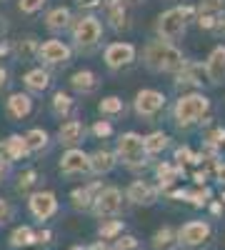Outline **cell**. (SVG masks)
<instances>
[{
	"label": "cell",
	"instance_id": "d590c367",
	"mask_svg": "<svg viewBox=\"0 0 225 250\" xmlns=\"http://www.w3.org/2000/svg\"><path fill=\"white\" fill-rule=\"evenodd\" d=\"M175 160H178V165H183V163H193V165H198V163H203L205 158L198 155V153H193L190 148H178V150H175Z\"/></svg>",
	"mask_w": 225,
	"mask_h": 250
},
{
	"label": "cell",
	"instance_id": "cb8c5ba5",
	"mask_svg": "<svg viewBox=\"0 0 225 250\" xmlns=\"http://www.w3.org/2000/svg\"><path fill=\"white\" fill-rule=\"evenodd\" d=\"M68 23H70V10L68 8H55V10H50L48 13V18H45V25H48V30H53V33H58V30H65L68 28Z\"/></svg>",
	"mask_w": 225,
	"mask_h": 250
},
{
	"label": "cell",
	"instance_id": "4dcf8cb0",
	"mask_svg": "<svg viewBox=\"0 0 225 250\" xmlns=\"http://www.w3.org/2000/svg\"><path fill=\"white\" fill-rule=\"evenodd\" d=\"M53 110H55V115H70L73 113V98L70 95H65V93H55V98H53Z\"/></svg>",
	"mask_w": 225,
	"mask_h": 250
},
{
	"label": "cell",
	"instance_id": "4316f807",
	"mask_svg": "<svg viewBox=\"0 0 225 250\" xmlns=\"http://www.w3.org/2000/svg\"><path fill=\"white\" fill-rule=\"evenodd\" d=\"M33 243H35V233H33V228H28V225L15 228L13 235H10V245L13 248H28Z\"/></svg>",
	"mask_w": 225,
	"mask_h": 250
},
{
	"label": "cell",
	"instance_id": "11a10c76",
	"mask_svg": "<svg viewBox=\"0 0 225 250\" xmlns=\"http://www.w3.org/2000/svg\"><path fill=\"white\" fill-rule=\"evenodd\" d=\"M223 30H225V25H223Z\"/></svg>",
	"mask_w": 225,
	"mask_h": 250
},
{
	"label": "cell",
	"instance_id": "4fadbf2b",
	"mask_svg": "<svg viewBox=\"0 0 225 250\" xmlns=\"http://www.w3.org/2000/svg\"><path fill=\"white\" fill-rule=\"evenodd\" d=\"M60 170L65 175H78V173H88L90 170V160L83 150L70 148L63 158H60Z\"/></svg>",
	"mask_w": 225,
	"mask_h": 250
},
{
	"label": "cell",
	"instance_id": "30bf717a",
	"mask_svg": "<svg viewBox=\"0 0 225 250\" xmlns=\"http://www.w3.org/2000/svg\"><path fill=\"white\" fill-rule=\"evenodd\" d=\"M133 60H135V45H130V43H113L105 50V62L113 70L130 65Z\"/></svg>",
	"mask_w": 225,
	"mask_h": 250
},
{
	"label": "cell",
	"instance_id": "7c38bea8",
	"mask_svg": "<svg viewBox=\"0 0 225 250\" xmlns=\"http://www.w3.org/2000/svg\"><path fill=\"white\" fill-rule=\"evenodd\" d=\"M203 70H205V78L213 83V85H223L225 83V45H218L210 53V58H208Z\"/></svg>",
	"mask_w": 225,
	"mask_h": 250
},
{
	"label": "cell",
	"instance_id": "f907efd6",
	"mask_svg": "<svg viewBox=\"0 0 225 250\" xmlns=\"http://www.w3.org/2000/svg\"><path fill=\"white\" fill-rule=\"evenodd\" d=\"M5 30V23H3V18H0V33H3Z\"/></svg>",
	"mask_w": 225,
	"mask_h": 250
},
{
	"label": "cell",
	"instance_id": "484cf974",
	"mask_svg": "<svg viewBox=\"0 0 225 250\" xmlns=\"http://www.w3.org/2000/svg\"><path fill=\"white\" fill-rule=\"evenodd\" d=\"M25 85L30 88V90H35V93H43L48 85H50V75L43 70V68H35V70H30V73H25Z\"/></svg>",
	"mask_w": 225,
	"mask_h": 250
},
{
	"label": "cell",
	"instance_id": "603a6c76",
	"mask_svg": "<svg viewBox=\"0 0 225 250\" xmlns=\"http://www.w3.org/2000/svg\"><path fill=\"white\" fill-rule=\"evenodd\" d=\"M153 248L155 250H178V233L173 228H160V230L153 235Z\"/></svg>",
	"mask_w": 225,
	"mask_h": 250
},
{
	"label": "cell",
	"instance_id": "8d00e7d4",
	"mask_svg": "<svg viewBox=\"0 0 225 250\" xmlns=\"http://www.w3.org/2000/svg\"><path fill=\"white\" fill-rule=\"evenodd\" d=\"M225 10V0H200L198 13H213V15H223Z\"/></svg>",
	"mask_w": 225,
	"mask_h": 250
},
{
	"label": "cell",
	"instance_id": "5b68a950",
	"mask_svg": "<svg viewBox=\"0 0 225 250\" xmlns=\"http://www.w3.org/2000/svg\"><path fill=\"white\" fill-rule=\"evenodd\" d=\"M210 235H213L210 223H205V220H190V223H185L178 230V245L188 248V250H195V248L205 245L210 240Z\"/></svg>",
	"mask_w": 225,
	"mask_h": 250
},
{
	"label": "cell",
	"instance_id": "c3c4849f",
	"mask_svg": "<svg viewBox=\"0 0 225 250\" xmlns=\"http://www.w3.org/2000/svg\"><path fill=\"white\" fill-rule=\"evenodd\" d=\"M5 83H8V73H5L3 68H0V88H3V85H5Z\"/></svg>",
	"mask_w": 225,
	"mask_h": 250
},
{
	"label": "cell",
	"instance_id": "83f0119b",
	"mask_svg": "<svg viewBox=\"0 0 225 250\" xmlns=\"http://www.w3.org/2000/svg\"><path fill=\"white\" fill-rule=\"evenodd\" d=\"M143 148H145V153H150V155L165 150L168 148V135L165 133H150L148 138H143Z\"/></svg>",
	"mask_w": 225,
	"mask_h": 250
},
{
	"label": "cell",
	"instance_id": "9a60e30c",
	"mask_svg": "<svg viewBox=\"0 0 225 250\" xmlns=\"http://www.w3.org/2000/svg\"><path fill=\"white\" fill-rule=\"evenodd\" d=\"M203 65L198 62H183V68L178 70L175 88H200L203 85Z\"/></svg>",
	"mask_w": 225,
	"mask_h": 250
},
{
	"label": "cell",
	"instance_id": "f1b7e54d",
	"mask_svg": "<svg viewBox=\"0 0 225 250\" xmlns=\"http://www.w3.org/2000/svg\"><path fill=\"white\" fill-rule=\"evenodd\" d=\"M25 145H28V150H30V153L43 150L45 145H48V133H45V130H40V128H33V130L25 135Z\"/></svg>",
	"mask_w": 225,
	"mask_h": 250
},
{
	"label": "cell",
	"instance_id": "bcb514c9",
	"mask_svg": "<svg viewBox=\"0 0 225 250\" xmlns=\"http://www.w3.org/2000/svg\"><path fill=\"white\" fill-rule=\"evenodd\" d=\"M75 3H78L80 8H98L103 0H75Z\"/></svg>",
	"mask_w": 225,
	"mask_h": 250
},
{
	"label": "cell",
	"instance_id": "74e56055",
	"mask_svg": "<svg viewBox=\"0 0 225 250\" xmlns=\"http://www.w3.org/2000/svg\"><path fill=\"white\" fill-rule=\"evenodd\" d=\"M115 250H138V238H133V235H118L115 238Z\"/></svg>",
	"mask_w": 225,
	"mask_h": 250
},
{
	"label": "cell",
	"instance_id": "8992f818",
	"mask_svg": "<svg viewBox=\"0 0 225 250\" xmlns=\"http://www.w3.org/2000/svg\"><path fill=\"white\" fill-rule=\"evenodd\" d=\"M73 38H75V45L80 50H93L100 38H103V28H100V20L88 15V18H80L75 28H73Z\"/></svg>",
	"mask_w": 225,
	"mask_h": 250
},
{
	"label": "cell",
	"instance_id": "ba28073f",
	"mask_svg": "<svg viewBox=\"0 0 225 250\" xmlns=\"http://www.w3.org/2000/svg\"><path fill=\"white\" fill-rule=\"evenodd\" d=\"M165 105V95L158 93V90H140L135 95V113L140 118H153L163 110Z\"/></svg>",
	"mask_w": 225,
	"mask_h": 250
},
{
	"label": "cell",
	"instance_id": "7402d4cb",
	"mask_svg": "<svg viewBox=\"0 0 225 250\" xmlns=\"http://www.w3.org/2000/svg\"><path fill=\"white\" fill-rule=\"evenodd\" d=\"M0 148H3V155L10 158V160H20V158H25L30 153L28 145H25V138H20V135H10Z\"/></svg>",
	"mask_w": 225,
	"mask_h": 250
},
{
	"label": "cell",
	"instance_id": "d6a6232c",
	"mask_svg": "<svg viewBox=\"0 0 225 250\" xmlns=\"http://www.w3.org/2000/svg\"><path fill=\"white\" fill-rule=\"evenodd\" d=\"M98 110L103 113V115H120L123 110H125V105H123V100L120 98H105V100H100L98 103Z\"/></svg>",
	"mask_w": 225,
	"mask_h": 250
},
{
	"label": "cell",
	"instance_id": "60d3db41",
	"mask_svg": "<svg viewBox=\"0 0 225 250\" xmlns=\"http://www.w3.org/2000/svg\"><path fill=\"white\" fill-rule=\"evenodd\" d=\"M93 133H95L98 138H108V135L113 133V125H110L108 120H98V123L93 125Z\"/></svg>",
	"mask_w": 225,
	"mask_h": 250
},
{
	"label": "cell",
	"instance_id": "7a4b0ae2",
	"mask_svg": "<svg viewBox=\"0 0 225 250\" xmlns=\"http://www.w3.org/2000/svg\"><path fill=\"white\" fill-rule=\"evenodd\" d=\"M193 8L190 5H183V8H170L165 10L160 18H158V23H155V33L160 40H165V43H173V40L183 38L185 35V23L193 18Z\"/></svg>",
	"mask_w": 225,
	"mask_h": 250
},
{
	"label": "cell",
	"instance_id": "db71d44e",
	"mask_svg": "<svg viewBox=\"0 0 225 250\" xmlns=\"http://www.w3.org/2000/svg\"><path fill=\"white\" fill-rule=\"evenodd\" d=\"M223 200H225V193H223Z\"/></svg>",
	"mask_w": 225,
	"mask_h": 250
},
{
	"label": "cell",
	"instance_id": "d4e9b609",
	"mask_svg": "<svg viewBox=\"0 0 225 250\" xmlns=\"http://www.w3.org/2000/svg\"><path fill=\"white\" fill-rule=\"evenodd\" d=\"M70 85L78 90V93H93L95 88H98V80H95V75L90 73V70H80V73H75L73 78H70Z\"/></svg>",
	"mask_w": 225,
	"mask_h": 250
},
{
	"label": "cell",
	"instance_id": "f5cc1de1",
	"mask_svg": "<svg viewBox=\"0 0 225 250\" xmlns=\"http://www.w3.org/2000/svg\"><path fill=\"white\" fill-rule=\"evenodd\" d=\"M73 250H83V248H73Z\"/></svg>",
	"mask_w": 225,
	"mask_h": 250
},
{
	"label": "cell",
	"instance_id": "9c48e42d",
	"mask_svg": "<svg viewBox=\"0 0 225 250\" xmlns=\"http://www.w3.org/2000/svg\"><path fill=\"white\" fill-rule=\"evenodd\" d=\"M58 210V200L50 190H40V193H33L30 195V213L38 218V220H48L53 218Z\"/></svg>",
	"mask_w": 225,
	"mask_h": 250
},
{
	"label": "cell",
	"instance_id": "d6986e66",
	"mask_svg": "<svg viewBox=\"0 0 225 250\" xmlns=\"http://www.w3.org/2000/svg\"><path fill=\"white\" fill-rule=\"evenodd\" d=\"M83 135H85V128H83V123H78V120H68L65 125H60V130H58V140L63 145H70V148L83 140Z\"/></svg>",
	"mask_w": 225,
	"mask_h": 250
},
{
	"label": "cell",
	"instance_id": "ee69618b",
	"mask_svg": "<svg viewBox=\"0 0 225 250\" xmlns=\"http://www.w3.org/2000/svg\"><path fill=\"white\" fill-rule=\"evenodd\" d=\"M215 178H218L220 185H225V163H218L215 165Z\"/></svg>",
	"mask_w": 225,
	"mask_h": 250
},
{
	"label": "cell",
	"instance_id": "681fc988",
	"mask_svg": "<svg viewBox=\"0 0 225 250\" xmlns=\"http://www.w3.org/2000/svg\"><path fill=\"white\" fill-rule=\"evenodd\" d=\"M10 53V45L8 43H0V55H8Z\"/></svg>",
	"mask_w": 225,
	"mask_h": 250
},
{
	"label": "cell",
	"instance_id": "3957f363",
	"mask_svg": "<svg viewBox=\"0 0 225 250\" xmlns=\"http://www.w3.org/2000/svg\"><path fill=\"white\" fill-rule=\"evenodd\" d=\"M210 110V100L205 95H183L178 103H175V123L180 125V128H190L193 123H198L203 115H205Z\"/></svg>",
	"mask_w": 225,
	"mask_h": 250
},
{
	"label": "cell",
	"instance_id": "ffe728a7",
	"mask_svg": "<svg viewBox=\"0 0 225 250\" xmlns=\"http://www.w3.org/2000/svg\"><path fill=\"white\" fill-rule=\"evenodd\" d=\"M100 190V185L98 183H93V185H88V188H75V190L70 193V200H73V208L75 210H90V205H93V193H98Z\"/></svg>",
	"mask_w": 225,
	"mask_h": 250
},
{
	"label": "cell",
	"instance_id": "1f68e13d",
	"mask_svg": "<svg viewBox=\"0 0 225 250\" xmlns=\"http://www.w3.org/2000/svg\"><path fill=\"white\" fill-rule=\"evenodd\" d=\"M213 198V193H210V188H205V185H200L198 190H185V200H190V205H195V208H203V205H208V200Z\"/></svg>",
	"mask_w": 225,
	"mask_h": 250
},
{
	"label": "cell",
	"instance_id": "ac0fdd59",
	"mask_svg": "<svg viewBox=\"0 0 225 250\" xmlns=\"http://www.w3.org/2000/svg\"><path fill=\"white\" fill-rule=\"evenodd\" d=\"M155 173H158V180H160V190H165V193H170V188L178 183V178L183 175V165H173V163H160L158 168H155Z\"/></svg>",
	"mask_w": 225,
	"mask_h": 250
},
{
	"label": "cell",
	"instance_id": "8fae6325",
	"mask_svg": "<svg viewBox=\"0 0 225 250\" xmlns=\"http://www.w3.org/2000/svg\"><path fill=\"white\" fill-rule=\"evenodd\" d=\"M38 58H43L50 65H65L70 60V48L60 40H48V43L38 45Z\"/></svg>",
	"mask_w": 225,
	"mask_h": 250
},
{
	"label": "cell",
	"instance_id": "44dd1931",
	"mask_svg": "<svg viewBox=\"0 0 225 250\" xmlns=\"http://www.w3.org/2000/svg\"><path fill=\"white\" fill-rule=\"evenodd\" d=\"M88 160H90V170L98 173V175L110 173L115 168V155L108 153V150H95L93 155H88Z\"/></svg>",
	"mask_w": 225,
	"mask_h": 250
},
{
	"label": "cell",
	"instance_id": "f546056e",
	"mask_svg": "<svg viewBox=\"0 0 225 250\" xmlns=\"http://www.w3.org/2000/svg\"><path fill=\"white\" fill-rule=\"evenodd\" d=\"M123 233V220H103V225L98 228L100 240H115Z\"/></svg>",
	"mask_w": 225,
	"mask_h": 250
},
{
	"label": "cell",
	"instance_id": "277c9868",
	"mask_svg": "<svg viewBox=\"0 0 225 250\" xmlns=\"http://www.w3.org/2000/svg\"><path fill=\"white\" fill-rule=\"evenodd\" d=\"M145 148H143V138L138 133H125L118 140V158L128 165V168H143L145 165Z\"/></svg>",
	"mask_w": 225,
	"mask_h": 250
},
{
	"label": "cell",
	"instance_id": "f35d334b",
	"mask_svg": "<svg viewBox=\"0 0 225 250\" xmlns=\"http://www.w3.org/2000/svg\"><path fill=\"white\" fill-rule=\"evenodd\" d=\"M223 143H225V130H223V128L210 130L208 138H205V145H208V148H220Z\"/></svg>",
	"mask_w": 225,
	"mask_h": 250
},
{
	"label": "cell",
	"instance_id": "b9f144b4",
	"mask_svg": "<svg viewBox=\"0 0 225 250\" xmlns=\"http://www.w3.org/2000/svg\"><path fill=\"white\" fill-rule=\"evenodd\" d=\"M10 218H13V208H10V203L0 198V225H5Z\"/></svg>",
	"mask_w": 225,
	"mask_h": 250
},
{
	"label": "cell",
	"instance_id": "836d02e7",
	"mask_svg": "<svg viewBox=\"0 0 225 250\" xmlns=\"http://www.w3.org/2000/svg\"><path fill=\"white\" fill-rule=\"evenodd\" d=\"M18 55L20 60H30L33 55H38V40L35 38H25L18 43Z\"/></svg>",
	"mask_w": 225,
	"mask_h": 250
},
{
	"label": "cell",
	"instance_id": "7dc6e473",
	"mask_svg": "<svg viewBox=\"0 0 225 250\" xmlns=\"http://www.w3.org/2000/svg\"><path fill=\"white\" fill-rule=\"evenodd\" d=\"M90 250H115V248H108L105 243H95V245H93Z\"/></svg>",
	"mask_w": 225,
	"mask_h": 250
},
{
	"label": "cell",
	"instance_id": "e575fe53",
	"mask_svg": "<svg viewBox=\"0 0 225 250\" xmlns=\"http://www.w3.org/2000/svg\"><path fill=\"white\" fill-rule=\"evenodd\" d=\"M35 183H38V173L35 170H25L23 175L18 178V193H30L33 188H35Z\"/></svg>",
	"mask_w": 225,
	"mask_h": 250
},
{
	"label": "cell",
	"instance_id": "52a82bcc",
	"mask_svg": "<svg viewBox=\"0 0 225 250\" xmlns=\"http://www.w3.org/2000/svg\"><path fill=\"white\" fill-rule=\"evenodd\" d=\"M90 208H93V213L98 218H103V220L115 218L120 213V208H123V193L118 190V188H100L98 195L93 198Z\"/></svg>",
	"mask_w": 225,
	"mask_h": 250
},
{
	"label": "cell",
	"instance_id": "816d5d0a",
	"mask_svg": "<svg viewBox=\"0 0 225 250\" xmlns=\"http://www.w3.org/2000/svg\"><path fill=\"white\" fill-rule=\"evenodd\" d=\"M128 3H138V0H128Z\"/></svg>",
	"mask_w": 225,
	"mask_h": 250
},
{
	"label": "cell",
	"instance_id": "6da1fadb",
	"mask_svg": "<svg viewBox=\"0 0 225 250\" xmlns=\"http://www.w3.org/2000/svg\"><path fill=\"white\" fill-rule=\"evenodd\" d=\"M183 53L165 40H153L145 48V65L155 73H178L183 68Z\"/></svg>",
	"mask_w": 225,
	"mask_h": 250
},
{
	"label": "cell",
	"instance_id": "5bb4252c",
	"mask_svg": "<svg viewBox=\"0 0 225 250\" xmlns=\"http://www.w3.org/2000/svg\"><path fill=\"white\" fill-rule=\"evenodd\" d=\"M125 195H128V200H130L133 205H153L155 198H158V190H155L153 185H148L145 180H133V183L128 185Z\"/></svg>",
	"mask_w": 225,
	"mask_h": 250
},
{
	"label": "cell",
	"instance_id": "f6af8a7d",
	"mask_svg": "<svg viewBox=\"0 0 225 250\" xmlns=\"http://www.w3.org/2000/svg\"><path fill=\"white\" fill-rule=\"evenodd\" d=\"M50 238H53L50 230H40V233H35V243H50Z\"/></svg>",
	"mask_w": 225,
	"mask_h": 250
},
{
	"label": "cell",
	"instance_id": "ab89813d",
	"mask_svg": "<svg viewBox=\"0 0 225 250\" xmlns=\"http://www.w3.org/2000/svg\"><path fill=\"white\" fill-rule=\"evenodd\" d=\"M45 5V0H20V10L23 13H28V15H33V13H38L40 8Z\"/></svg>",
	"mask_w": 225,
	"mask_h": 250
},
{
	"label": "cell",
	"instance_id": "2e32d148",
	"mask_svg": "<svg viewBox=\"0 0 225 250\" xmlns=\"http://www.w3.org/2000/svg\"><path fill=\"white\" fill-rule=\"evenodd\" d=\"M105 13L108 20L115 30H125L128 28V10H125V0H105Z\"/></svg>",
	"mask_w": 225,
	"mask_h": 250
},
{
	"label": "cell",
	"instance_id": "7bdbcfd3",
	"mask_svg": "<svg viewBox=\"0 0 225 250\" xmlns=\"http://www.w3.org/2000/svg\"><path fill=\"white\" fill-rule=\"evenodd\" d=\"M10 158H5V155H0V180H3L5 175H8V170H10Z\"/></svg>",
	"mask_w": 225,
	"mask_h": 250
},
{
	"label": "cell",
	"instance_id": "e0dca14e",
	"mask_svg": "<svg viewBox=\"0 0 225 250\" xmlns=\"http://www.w3.org/2000/svg\"><path fill=\"white\" fill-rule=\"evenodd\" d=\"M30 110H33L30 95H25V93H13V95L8 98V113H10V118L23 120V118L30 115Z\"/></svg>",
	"mask_w": 225,
	"mask_h": 250
}]
</instances>
